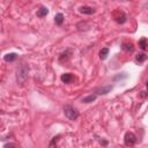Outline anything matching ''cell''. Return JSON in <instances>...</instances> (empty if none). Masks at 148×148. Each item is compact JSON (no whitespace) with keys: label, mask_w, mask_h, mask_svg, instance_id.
I'll list each match as a JSON object with an SVG mask.
<instances>
[{"label":"cell","mask_w":148,"mask_h":148,"mask_svg":"<svg viewBox=\"0 0 148 148\" xmlns=\"http://www.w3.org/2000/svg\"><path fill=\"white\" fill-rule=\"evenodd\" d=\"M16 58H17V54L16 53H7L3 57V60L7 61V62H10V61H14Z\"/></svg>","instance_id":"10"},{"label":"cell","mask_w":148,"mask_h":148,"mask_svg":"<svg viewBox=\"0 0 148 148\" xmlns=\"http://www.w3.org/2000/svg\"><path fill=\"white\" fill-rule=\"evenodd\" d=\"M146 59H147L146 53H138V54L135 56V60H136L138 62H143Z\"/></svg>","instance_id":"16"},{"label":"cell","mask_w":148,"mask_h":148,"mask_svg":"<svg viewBox=\"0 0 148 148\" xmlns=\"http://www.w3.org/2000/svg\"><path fill=\"white\" fill-rule=\"evenodd\" d=\"M96 94H94V95H89V96H87V97H83L81 101L83 102V103H91V102H94L95 99H96Z\"/></svg>","instance_id":"15"},{"label":"cell","mask_w":148,"mask_h":148,"mask_svg":"<svg viewBox=\"0 0 148 148\" xmlns=\"http://www.w3.org/2000/svg\"><path fill=\"white\" fill-rule=\"evenodd\" d=\"M61 81L64 82V83H71L72 81H73V75L71 74V73H65V74H62L61 75Z\"/></svg>","instance_id":"9"},{"label":"cell","mask_w":148,"mask_h":148,"mask_svg":"<svg viewBox=\"0 0 148 148\" xmlns=\"http://www.w3.org/2000/svg\"><path fill=\"white\" fill-rule=\"evenodd\" d=\"M59 138H60V135H57V136H54V138L52 139V141L50 142V147H53L54 145H57V142H58Z\"/></svg>","instance_id":"17"},{"label":"cell","mask_w":148,"mask_h":148,"mask_svg":"<svg viewBox=\"0 0 148 148\" xmlns=\"http://www.w3.org/2000/svg\"><path fill=\"white\" fill-rule=\"evenodd\" d=\"M79 12L81 14H87V15H91L95 13V9L92 7H89V6H81L79 7Z\"/></svg>","instance_id":"5"},{"label":"cell","mask_w":148,"mask_h":148,"mask_svg":"<svg viewBox=\"0 0 148 148\" xmlns=\"http://www.w3.org/2000/svg\"><path fill=\"white\" fill-rule=\"evenodd\" d=\"M47 14H49V9H47L46 7H44V6H42L39 9H37V13H36L37 17H44V16H46Z\"/></svg>","instance_id":"7"},{"label":"cell","mask_w":148,"mask_h":148,"mask_svg":"<svg viewBox=\"0 0 148 148\" xmlns=\"http://www.w3.org/2000/svg\"><path fill=\"white\" fill-rule=\"evenodd\" d=\"M113 18H114V21H116L117 23L123 24V23L126 22L127 16H126V14H125L123 10H116V12L113 13Z\"/></svg>","instance_id":"4"},{"label":"cell","mask_w":148,"mask_h":148,"mask_svg":"<svg viewBox=\"0 0 148 148\" xmlns=\"http://www.w3.org/2000/svg\"><path fill=\"white\" fill-rule=\"evenodd\" d=\"M139 47H140L141 50H147V49H148V39L141 38V39L139 40Z\"/></svg>","instance_id":"12"},{"label":"cell","mask_w":148,"mask_h":148,"mask_svg":"<svg viewBox=\"0 0 148 148\" xmlns=\"http://www.w3.org/2000/svg\"><path fill=\"white\" fill-rule=\"evenodd\" d=\"M146 86H147V88H148V81H147V82H146Z\"/></svg>","instance_id":"20"},{"label":"cell","mask_w":148,"mask_h":148,"mask_svg":"<svg viewBox=\"0 0 148 148\" xmlns=\"http://www.w3.org/2000/svg\"><path fill=\"white\" fill-rule=\"evenodd\" d=\"M140 96H141V97H147L148 94H147L146 91H141V92H140Z\"/></svg>","instance_id":"19"},{"label":"cell","mask_w":148,"mask_h":148,"mask_svg":"<svg viewBox=\"0 0 148 148\" xmlns=\"http://www.w3.org/2000/svg\"><path fill=\"white\" fill-rule=\"evenodd\" d=\"M136 142V136L132 132H126L124 135V143L126 146H134Z\"/></svg>","instance_id":"3"},{"label":"cell","mask_w":148,"mask_h":148,"mask_svg":"<svg viewBox=\"0 0 148 148\" xmlns=\"http://www.w3.org/2000/svg\"><path fill=\"white\" fill-rule=\"evenodd\" d=\"M3 147H5V148H7V147H16V145H15V143H6Z\"/></svg>","instance_id":"18"},{"label":"cell","mask_w":148,"mask_h":148,"mask_svg":"<svg viewBox=\"0 0 148 148\" xmlns=\"http://www.w3.org/2000/svg\"><path fill=\"white\" fill-rule=\"evenodd\" d=\"M69 54H71V50H66L65 52H62V53L60 54V57H59V61H60V62H62L64 60L66 61V60L68 59Z\"/></svg>","instance_id":"13"},{"label":"cell","mask_w":148,"mask_h":148,"mask_svg":"<svg viewBox=\"0 0 148 148\" xmlns=\"http://www.w3.org/2000/svg\"><path fill=\"white\" fill-rule=\"evenodd\" d=\"M28 74H29L28 65L22 64L16 69V82H17V84H23L27 81V79H28Z\"/></svg>","instance_id":"1"},{"label":"cell","mask_w":148,"mask_h":148,"mask_svg":"<svg viewBox=\"0 0 148 148\" xmlns=\"http://www.w3.org/2000/svg\"><path fill=\"white\" fill-rule=\"evenodd\" d=\"M111 90H112V86H105V87L98 88L96 90V95H105V94L110 92Z\"/></svg>","instance_id":"6"},{"label":"cell","mask_w":148,"mask_h":148,"mask_svg":"<svg viewBox=\"0 0 148 148\" xmlns=\"http://www.w3.org/2000/svg\"><path fill=\"white\" fill-rule=\"evenodd\" d=\"M121 49H123L124 51L132 52V51L134 50V46H133V44H132L131 42H124V43L121 44Z\"/></svg>","instance_id":"8"},{"label":"cell","mask_w":148,"mask_h":148,"mask_svg":"<svg viewBox=\"0 0 148 148\" xmlns=\"http://www.w3.org/2000/svg\"><path fill=\"white\" fill-rule=\"evenodd\" d=\"M108 54H109V49H108V47H103V49L99 51V58H101L102 60H105L106 57H108Z\"/></svg>","instance_id":"14"},{"label":"cell","mask_w":148,"mask_h":148,"mask_svg":"<svg viewBox=\"0 0 148 148\" xmlns=\"http://www.w3.org/2000/svg\"><path fill=\"white\" fill-rule=\"evenodd\" d=\"M64 113L69 120H75L79 117V111L73 105H65L64 106Z\"/></svg>","instance_id":"2"},{"label":"cell","mask_w":148,"mask_h":148,"mask_svg":"<svg viewBox=\"0 0 148 148\" xmlns=\"http://www.w3.org/2000/svg\"><path fill=\"white\" fill-rule=\"evenodd\" d=\"M54 22H56L57 25H61L62 22H64V15H62L61 13L56 14V16H54Z\"/></svg>","instance_id":"11"}]
</instances>
